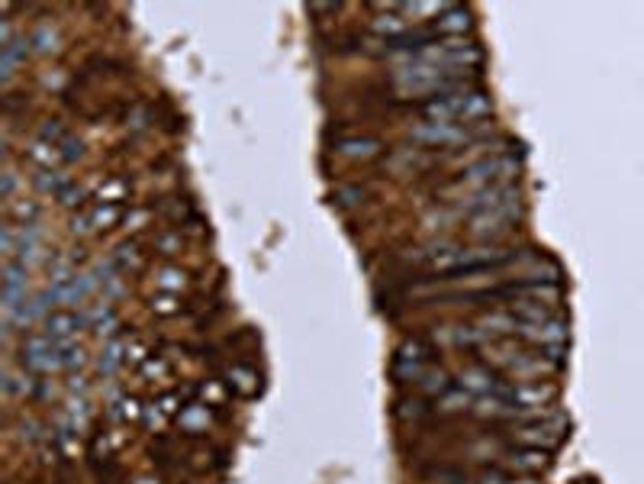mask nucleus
<instances>
[{
  "label": "nucleus",
  "instance_id": "1",
  "mask_svg": "<svg viewBox=\"0 0 644 484\" xmlns=\"http://www.w3.org/2000/svg\"><path fill=\"white\" fill-rule=\"evenodd\" d=\"M419 113H423L429 123L474 126V123H484L486 117H493V98L480 88L454 90V94H438V98L423 100V104H419Z\"/></svg>",
  "mask_w": 644,
  "mask_h": 484
},
{
  "label": "nucleus",
  "instance_id": "2",
  "mask_svg": "<svg viewBox=\"0 0 644 484\" xmlns=\"http://www.w3.org/2000/svg\"><path fill=\"white\" fill-rule=\"evenodd\" d=\"M522 171V161L516 155H486V159H477L470 165H464L458 175V184L470 191L480 188H493V184H512V178Z\"/></svg>",
  "mask_w": 644,
  "mask_h": 484
},
{
  "label": "nucleus",
  "instance_id": "3",
  "mask_svg": "<svg viewBox=\"0 0 644 484\" xmlns=\"http://www.w3.org/2000/svg\"><path fill=\"white\" fill-rule=\"evenodd\" d=\"M490 133L486 123H474V126H461V123H423L413 126V139L423 145H441V149H464V145L480 143V136Z\"/></svg>",
  "mask_w": 644,
  "mask_h": 484
},
{
  "label": "nucleus",
  "instance_id": "4",
  "mask_svg": "<svg viewBox=\"0 0 644 484\" xmlns=\"http://www.w3.org/2000/svg\"><path fill=\"white\" fill-rule=\"evenodd\" d=\"M19 362L27 371L39 378L55 375V371H65V346L49 340L45 332H29L23 340V349H19Z\"/></svg>",
  "mask_w": 644,
  "mask_h": 484
},
{
  "label": "nucleus",
  "instance_id": "5",
  "mask_svg": "<svg viewBox=\"0 0 644 484\" xmlns=\"http://www.w3.org/2000/svg\"><path fill=\"white\" fill-rule=\"evenodd\" d=\"M564 433H567V420L564 417H535V420H525L516 430V440L519 446H531V449H555L564 442Z\"/></svg>",
  "mask_w": 644,
  "mask_h": 484
},
{
  "label": "nucleus",
  "instance_id": "6",
  "mask_svg": "<svg viewBox=\"0 0 644 484\" xmlns=\"http://www.w3.org/2000/svg\"><path fill=\"white\" fill-rule=\"evenodd\" d=\"M123 216H126L123 204H90L71 216V233L74 236L106 233V230L123 223Z\"/></svg>",
  "mask_w": 644,
  "mask_h": 484
},
{
  "label": "nucleus",
  "instance_id": "7",
  "mask_svg": "<svg viewBox=\"0 0 644 484\" xmlns=\"http://www.w3.org/2000/svg\"><path fill=\"white\" fill-rule=\"evenodd\" d=\"M29 301V269L23 262H4V320H13Z\"/></svg>",
  "mask_w": 644,
  "mask_h": 484
},
{
  "label": "nucleus",
  "instance_id": "8",
  "mask_svg": "<svg viewBox=\"0 0 644 484\" xmlns=\"http://www.w3.org/2000/svg\"><path fill=\"white\" fill-rule=\"evenodd\" d=\"M519 214H522V207H519V200L516 204H506V207H496V210H486V214H477V216H470V236L474 239H496V236H503L506 230H509L516 220H519Z\"/></svg>",
  "mask_w": 644,
  "mask_h": 484
},
{
  "label": "nucleus",
  "instance_id": "9",
  "mask_svg": "<svg viewBox=\"0 0 644 484\" xmlns=\"http://www.w3.org/2000/svg\"><path fill=\"white\" fill-rule=\"evenodd\" d=\"M429 355H432V349L423 340L403 342L397 349V359H393V378L397 381H419L429 371Z\"/></svg>",
  "mask_w": 644,
  "mask_h": 484
},
{
  "label": "nucleus",
  "instance_id": "10",
  "mask_svg": "<svg viewBox=\"0 0 644 484\" xmlns=\"http://www.w3.org/2000/svg\"><path fill=\"white\" fill-rule=\"evenodd\" d=\"M84 326H88V316L78 314V310H68V307H55L52 314L43 320L45 336L55 342H62V346L78 340V332L84 330Z\"/></svg>",
  "mask_w": 644,
  "mask_h": 484
},
{
  "label": "nucleus",
  "instance_id": "11",
  "mask_svg": "<svg viewBox=\"0 0 644 484\" xmlns=\"http://www.w3.org/2000/svg\"><path fill=\"white\" fill-rule=\"evenodd\" d=\"M519 336L525 342H535V346L547 349V346H564L567 336H570V326L561 316H551L545 323H525V326H519Z\"/></svg>",
  "mask_w": 644,
  "mask_h": 484
},
{
  "label": "nucleus",
  "instance_id": "12",
  "mask_svg": "<svg viewBox=\"0 0 644 484\" xmlns=\"http://www.w3.org/2000/svg\"><path fill=\"white\" fill-rule=\"evenodd\" d=\"M547 465H551V458H547L545 449L522 446V449H509V452H503V468H509V472L539 475V472H545Z\"/></svg>",
  "mask_w": 644,
  "mask_h": 484
},
{
  "label": "nucleus",
  "instance_id": "13",
  "mask_svg": "<svg viewBox=\"0 0 644 484\" xmlns=\"http://www.w3.org/2000/svg\"><path fill=\"white\" fill-rule=\"evenodd\" d=\"M432 29L438 39H464V33L474 29V13L468 7H448L438 20H432Z\"/></svg>",
  "mask_w": 644,
  "mask_h": 484
},
{
  "label": "nucleus",
  "instance_id": "14",
  "mask_svg": "<svg viewBox=\"0 0 644 484\" xmlns=\"http://www.w3.org/2000/svg\"><path fill=\"white\" fill-rule=\"evenodd\" d=\"M458 378H461L458 385L464 387V391H470V394H477V397L496 394V391L506 385V381H500V378H496L486 365H468Z\"/></svg>",
  "mask_w": 644,
  "mask_h": 484
},
{
  "label": "nucleus",
  "instance_id": "15",
  "mask_svg": "<svg viewBox=\"0 0 644 484\" xmlns=\"http://www.w3.org/2000/svg\"><path fill=\"white\" fill-rule=\"evenodd\" d=\"M336 152L345 155V159H377L384 152V143H380L377 136H342L336 139Z\"/></svg>",
  "mask_w": 644,
  "mask_h": 484
},
{
  "label": "nucleus",
  "instance_id": "16",
  "mask_svg": "<svg viewBox=\"0 0 644 484\" xmlns=\"http://www.w3.org/2000/svg\"><path fill=\"white\" fill-rule=\"evenodd\" d=\"M177 420V430L181 433H190V436H197V433H206L213 423V407L204 401H190L184 403V410L175 417Z\"/></svg>",
  "mask_w": 644,
  "mask_h": 484
},
{
  "label": "nucleus",
  "instance_id": "17",
  "mask_svg": "<svg viewBox=\"0 0 644 484\" xmlns=\"http://www.w3.org/2000/svg\"><path fill=\"white\" fill-rule=\"evenodd\" d=\"M226 387L238 397H255L261 391V378L255 368L248 365H229L226 368Z\"/></svg>",
  "mask_w": 644,
  "mask_h": 484
},
{
  "label": "nucleus",
  "instance_id": "18",
  "mask_svg": "<svg viewBox=\"0 0 644 484\" xmlns=\"http://www.w3.org/2000/svg\"><path fill=\"white\" fill-rule=\"evenodd\" d=\"M106 417L113 423H120V426H133V423H142V417H145V407L139 403V397L136 394H120L110 401V407H106Z\"/></svg>",
  "mask_w": 644,
  "mask_h": 484
},
{
  "label": "nucleus",
  "instance_id": "19",
  "mask_svg": "<svg viewBox=\"0 0 644 484\" xmlns=\"http://www.w3.org/2000/svg\"><path fill=\"white\" fill-rule=\"evenodd\" d=\"M490 340H503V336H519V320L512 316V310H493V314L480 316L477 323Z\"/></svg>",
  "mask_w": 644,
  "mask_h": 484
},
{
  "label": "nucleus",
  "instance_id": "20",
  "mask_svg": "<svg viewBox=\"0 0 644 484\" xmlns=\"http://www.w3.org/2000/svg\"><path fill=\"white\" fill-rule=\"evenodd\" d=\"M129 181L126 178H106L104 184L94 188L90 204H129Z\"/></svg>",
  "mask_w": 644,
  "mask_h": 484
},
{
  "label": "nucleus",
  "instance_id": "21",
  "mask_svg": "<svg viewBox=\"0 0 644 484\" xmlns=\"http://www.w3.org/2000/svg\"><path fill=\"white\" fill-rule=\"evenodd\" d=\"M110 259H113L116 269L126 275V271H142V265H145V252H142V246L136 239H123L113 249Z\"/></svg>",
  "mask_w": 644,
  "mask_h": 484
},
{
  "label": "nucleus",
  "instance_id": "22",
  "mask_svg": "<svg viewBox=\"0 0 644 484\" xmlns=\"http://www.w3.org/2000/svg\"><path fill=\"white\" fill-rule=\"evenodd\" d=\"M27 159L33 161L39 171H55L58 165H65L62 149H58V145H52V143H43V139H35V143L29 145Z\"/></svg>",
  "mask_w": 644,
  "mask_h": 484
},
{
  "label": "nucleus",
  "instance_id": "23",
  "mask_svg": "<svg viewBox=\"0 0 644 484\" xmlns=\"http://www.w3.org/2000/svg\"><path fill=\"white\" fill-rule=\"evenodd\" d=\"M187 271L177 269V265H165V269H159V275H155V287H159L161 294H181L187 287Z\"/></svg>",
  "mask_w": 644,
  "mask_h": 484
},
{
  "label": "nucleus",
  "instance_id": "24",
  "mask_svg": "<svg viewBox=\"0 0 644 484\" xmlns=\"http://www.w3.org/2000/svg\"><path fill=\"white\" fill-rule=\"evenodd\" d=\"M415 385H419V391H423V394H448L451 387H454V381H451V375L448 371H445V368H429V371H425L423 378H419V381H415Z\"/></svg>",
  "mask_w": 644,
  "mask_h": 484
},
{
  "label": "nucleus",
  "instance_id": "25",
  "mask_svg": "<svg viewBox=\"0 0 644 484\" xmlns=\"http://www.w3.org/2000/svg\"><path fill=\"white\" fill-rule=\"evenodd\" d=\"M68 184H71V175L65 168L39 171V175H35V188L43 191V194H55V198H58V194H62Z\"/></svg>",
  "mask_w": 644,
  "mask_h": 484
},
{
  "label": "nucleus",
  "instance_id": "26",
  "mask_svg": "<svg viewBox=\"0 0 644 484\" xmlns=\"http://www.w3.org/2000/svg\"><path fill=\"white\" fill-rule=\"evenodd\" d=\"M429 413H432V407H429L425 401H419V397H400L397 407H393V417L403 420V423L423 420V417H429Z\"/></svg>",
  "mask_w": 644,
  "mask_h": 484
},
{
  "label": "nucleus",
  "instance_id": "27",
  "mask_svg": "<svg viewBox=\"0 0 644 484\" xmlns=\"http://www.w3.org/2000/svg\"><path fill=\"white\" fill-rule=\"evenodd\" d=\"M7 216H10V223H17V226H23V223H35L39 220V204L35 200H10L7 204Z\"/></svg>",
  "mask_w": 644,
  "mask_h": 484
},
{
  "label": "nucleus",
  "instance_id": "28",
  "mask_svg": "<svg viewBox=\"0 0 644 484\" xmlns=\"http://www.w3.org/2000/svg\"><path fill=\"white\" fill-rule=\"evenodd\" d=\"M171 375V355H151L139 365V378L142 381H161V378Z\"/></svg>",
  "mask_w": 644,
  "mask_h": 484
},
{
  "label": "nucleus",
  "instance_id": "29",
  "mask_svg": "<svg viewBox=\"0 0 644 484\" xmlns=\"http://www.w3.org/2000/svg\"><path fill=\"white\" fill-rule=\"evenodd\" d=\"M229 394H232V391L226 387V381H204V385L197 387V397H200L204 403H210L213 410L229 401Z\"/></svg>",
  "mask_w": 644,
  "mask_h": 484
},
{
  "label": "nucleus",
  "instance_id": "30",
  "mask_svg": "<svg viewBox=\"0 0 644 484\" xmlns=\"http://www.w3.org/2000/svg\"><path fill=\"white\" fill-rule=\"evenodd\" d=\"M90 194H94V191H88L84 184H68V188H65L55 200H58V207H62V210H78V207H90L88 204Z\"/></svg>",
  "mask_w": 644,
  "mask_h": 484
},
{
  "label": "nucleus",
  "instance_id": "31",
  "mask_svg": "<svg viewBox=\"0 0 644 484\" xmlns=\"http://www.w3.org/2000/svg\"><path fill=\"white\" fill-rule=\"evenodd\" d=\"M149 310L155 316H177L181 314V294H151L149 297Z\"/></svg>",
  "mask_w": 644,
  "mask_h": 484
},
{
  "label": "nucleus",
  "instance_id": "32",
  "mask_svg": "<svg viewBox=\"0 0 644 484\" xmlns=\"http://www.w3.org/2000/svg\"><path fill=\"white\" fill-rule=\"evenodd\" d=\"M468 403H474V394L470 391H464V387H451L448 394H441L438 401V410L445 413H458V410H468Z\"/></svg>",
  "mask_w": 644,
  "mask_h": 484
},
{
  "label": "nucleus",
  "instance_id": "33",
  "mask_svg": "<svg viewBox=\"0 0 644 484\" xmlns=\"http://www.w3.org/2000/svg\"><path fill=\"white\" fill-rule=\"evenodd\" d=\"M68 126L62 123V120H43V126H39V133H35V139H43V143H52V145H62L65 139H68Z\"/></svg>",
  "mask_w": 644,
  "mask_h": 484
},
{
  "label": "nucleus",
  "instance_id": "34",
  "mask_svg": "<svg viewBox=\"0 0 644 484\" xmlns=\"http://www.w3.org/2000/svg\"><path fill=\"white\" fill-rule=\"evenodd\" d=\"M151 220H155V214H151L149 207H133V210H126V216H123V230L126 233H139V230L151 226Z\"/></svg>",
  "mask_w": 644,
  "mask_h": 484
},
{
  "label": "nucleus",
  "instance_id": "35",
  "mask_svg": "<svg viewBox=\"0 0 644 484\" xmlns=\"http://www.w3.org/2000/svg\"><path fill=\"white\" fill-rule=\"evenodd\" d=\"M181 249V230H168V233L155 236V252L161 255H175Z\"/></svg>",
  "mask_w": 644,
  "mask_h": 484
},
{
  "label": "nucleus",
  "instance_id": "36",
  "mask_svg": "<svg viewBox=\"0 0 644 484\" xmlns=\"http://www.w3.org/2000/svg\"><path fill=\"white\" fill-rule=\"evenodd\" d=\"M62 159H65V165H71V161H81L84 159V139H78V136H68L62 145Z\"/></svg>",
  "mask_w": 644,
  "mask_h": 484
},
{
  "label": "nucleus",
  "instance_id": "37",
  "mask_svg": "<svg viewBox=\"0 0 644 484\" xmlns=\"http://www.w3.org/2000/svg\"><path fill=\"white\" fill-rule=\"evenodd\" d=\"M17 191V171H4V200H13Z\"/></svg>",
  "mask_w": 644,
  "mask_h": 484
},
{
  "label": "nucleus",
  "instance_id": "38",
  "mask_svg": "<svg viewBox=\"0 0 644 484\" xmlns=\"http://www.w3.org/2000/svg\"><path fill=\"white\" fill-rule=\"evenodd\" d=\"M506 484H539L535 478H506Z\"/></svg>",
  "mask_w": 644,
  "mask_h": 484
},
{
  "label": "nucleus",
  "instance_id": "39",
  "mask_svg": "<svg viewBox=\"0 0 644 484\" xmlns=\"http://www.w3.org/2000/svg\"><path fill=\"white\" fill-rule=\"evenodd\" d=\"M133 484H161L159 478H151V475H142V478H136Z\"/></svg>",
  "mask_w": 644,
  "mask_h": 484
}]
</instances>
